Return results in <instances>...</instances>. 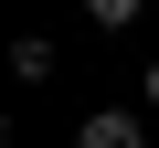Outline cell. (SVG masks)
Returning a JSON list of instances; mask_svg holds the SVG:
<instances>
[{
  "mask_svg": "<svg viewBox=\"0 0 159 148\" xmlns=\"http://www.w3.org/2000/svg\"><path fill=\"white\" fill-rule=\"evenodd\" d=\"M74 148H148V127H138L127 106H106V116H85V127H74Z\"/></svg>",
  "mask_w": 159,
  "mask_h": 148,
  "instance_id": "obj_1",
  "label": "cell"
},
{
  "mask_svg": "<svg viewBox=\"0 0 159 148\" xmlns=\"http://www.w3.org/2000/svg\"><path fill=\"white\" fill-rule=\"evenodd\" d=\"M11 74H32V85H43V74H53V32H21V42H11Z\"/></svg>",
  "mask_w": 159,
  "mask_h": 148,
  "instance_id": "obj_2",
  "label": "cell"
},
{
  "mask_svg": "<svg viewBox=\"0 0 159 148\" xmlns=\"http://www.w3.org/2000/svg\"><path fill=\"white\" fill-rule=\"evenodd\" d=\"M85 21H96V32H127V21H138V0H85Z\"/></svg>",
  "mask_w": 159,
  "mask_h": 148,
  "instance_id": "obj_3",
  "label": "cell"
},
{
  "mask_svg": "<svg viewBox=\"0 0 159 148\" xmlns=\"http://www.w3.org/2000/svg\"><path fill=\"white\" fill-rule=\"evenodd\" d=\"M148 106H159V63H148Z\"/></svg>",
  "mask_w": 159,
  "mask_h": 148,
  "instance_id": "obj_4",
  "label": "cell"
}]
</instances>
